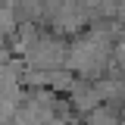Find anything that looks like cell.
Masks as SVG:
<instances>
[{"mask_svg": "<svg viewBox=\"0 0 125 125\" xmlns=\"http://www.w3.org/2000/svg\"><path fill=\"white\" fill-rule=\"evenodd\" d=\"M72 106L78 113H91L97 103H100V94H97V84H75L72 88Z\"/></svg>", "mask_w": 125, "mask_h": 125, "instance_id": "obj_1", "label": "cell"}, {"mask_svg": "<svg viewBox=\"0 0 125 125\" xmlns=\"http://www.w3.org/2000/svg\"><path fill=\"white\" fill-rule=\"evenodd\" d=\"M10 28H13V16L6 10H0V31H10Z\"/></svg>", "mask_w": 125, "mask_h": 125, "instance_id": "obj_3", "label": "cell"}, {"mask_svg": "<svg viewBox=\"0 0 125 125\" xmlns=\"http://www.w3.org/2000/svg\"><path fill=\"white\" fill-rule=\"evenodd\" d=\"M84 125H119V119L109 103H97L91 113H84Z\"/></svg>", "mask_w": 125, "mask_h": 125, "instance_id": "obj_2", "label": "cell"}]
</instances>
